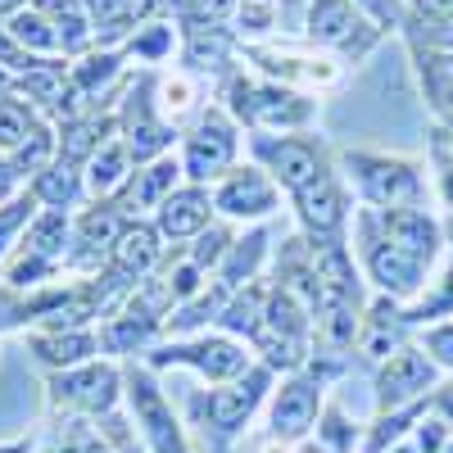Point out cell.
Returning <instances> with one entry per match:
<instances>
[{
  "label": "cell",
  "mask_w": 453,
  "mask_h": 453,
  "mask_svg": "<svg viewBox=\"0 0 453 453\" xmlns=\"http://www.w3.org/2000/svg\"><path fill=\"white\" fill-rule=\"evenodd\" d=\"M46 395H50V408L68 412V418H96L100 422L123 399V372L113 358H91L82 367L50 372Z\"/></svg>",
  "instance_id": "obj_1"
},
{
  "label": "cell",
  "mask_w": 453,
  "mask_h": 453,
  "mask_svg": "<svg viewBox=\"0 0 453 453\" xmlns=\"http://www.w3.org/2000/svg\"><path fill=\"white\" fill-rule=\"evenodd\" d=\"M119 136L127 141V150H132V159H136V168L141 164H155V159H164V150L173 145V127L159 119V100H155V78H136L132 87H127V96L119 100Z\"/></svg>",
  "instance_id": "obj_2"
},
{
  "label": "cell",
  "mask_w": 453,
  "mask_h": 453,
  "mask_svg": "<svg viewBox=\"0 0 453 453\" xmlns=\"http://www.w3.org/2000/svg\"><path fill=\"white\" fill-rule=\"evenodd\" d=\"M123 399L132 408V418H136L141 440H145L150 453H191L177 418H173V403L164 399V390L155 386V376H150L145 367L123 372Z\"/></svg>",
  "instance_id": "obj_3"
},
{
  "label": "cell",
  "mask_w": 453,
  "mask_h": 453,
  "mask_svg": "<svg viewBox=\"0 0 453 453\" xmlns=\"http://www.w3.org/2000/svg\"><path fill=\"white\" fill-rule=\"evenodd\" d=\"M236 155V127L226 123V113L209 109L196 123V132L186 136V155H181V173L191 181H209L218 177Z\"/></svg>",
  "instance_id": "obj_4"
},
{
  "label": "cell",
  "mask_w": 453,
  "mask_h": 453,
  "mask_svg": "<svg viewBox=\"0 0 453 453\" xmlns=\"http://www.w3.org/2000/svg\"><path fill=\"white\" fill-rule=\"evenodd\" d=\"M349 168L363 186V196L372 204H386V209H399V204H412L422 191L418 181V168L403 164V159H376V155H349Z\"/></svg>",
  "instance_id": "obj_5"
},
{
  "label": "cell",
  "mask_w": 453,
  "mask_h": 453,
  "mask_svg": "<svg viewBox=\"0 0 453 453\" xmlns=\"http://www.w3.org/2000/svg\"><path fill=\"white\" fill-rule=\"evenodd\" d=\"M232 109L254 127H299V123H309V113H313L309 100H299L281 87H250L241 78L232 82Z\"/></svg>",
  "instance_id": "obj_6"
},
{
  "label": "cell",
  "mask_w": 453,
  "mask_h": 453,
  "mask_svg": "<svg viewBox=\"0 0 453 453\" xmlns=\"http://www.w3.org/2000/svg\"><path fill=\"white\" fill-rule=\"evenodd\" d=\"M27 354L46 372H68V367H82L100 354V335H96V326H64V331L32 326L27 331Z\"/></svg>",
  "instance_id": "obj_7"
},
{
  "label": "cell",
  "mask_w": 453,
  "mask_h": 453,
  "mask_svg": "<svg viewBox=\"0 0 453 453\" xmlns=\"http://www.w3.org/2000/svg\"><path fill=\"white\" fill-rule=\"evenodd\" d=\"M309 36H313V42H326V46H340V50L354 55V59L376 42V32L363 23V14L349 5V0H313V10H309Z\"/></svg>",
  "instance_id": "obj_8"
},
{
  "label": "cell",
  "mask_w": 453,
  "mask_h": 453,
  "mask_svg": "<svg viewBox=\"0 0 453 453\" xmlns=\"http://www.w3.org/2000/svg\"><path fill=\"white\" fill-rule=\"evenodd\" d=\"M150 363H186L204 372L209 381H232V376L245 372V354L232 345V340H218V335H204V340H186V345H164L150 354Z\"/></svg>",
  "instance_id": "obj_9"
},
{
  "label": "cell",
  "mask_w": 453,
  "mask_h": 453,
  "mask_svg": "<svg viewBox=\"0 0 453 453\" xmlns=\"http://www.w3.org/2000/svg\"><path fill=\"white\" fill-rule=\"evenodd\" d=\"M177 177H181V164L177 159H155V164H141L132 177H127V186L119 196H113V204H119L132 222H141V213H159V204L177 191Z\"/></svg>",
  "instance_id": "obj_10"
},
{
  "label": "cell",
  "mask_w": 453,
  "mask_h": 453,
  "mask_svg": "<svg viewBox=\"0 0 453 453\" xmlns=\"http://www.w3.org/2000/svg\"><path fill=\"white\" fill-rule=\"evenodd\" d=\"M159 241H164L159 226L132 222L127 232H123V241L113 245V254H109V273H119V277L132 281V286H141L145 277H155L159 258H164V245H159Z\"/></svg>",
  "instance_id": "obj_11"
},
{
  "label": "cell",
  "mask_w": 453,
  "mask_h": 453,
  "mask_svg": "<svg viewBox=\"0 0 453 453\" xmlns=\"http://www.w3.org/2000/svg\"><path fill=\"white\" fill-rule=\"evenodd\" d=\"M213 204L222 213H232V218H258V213H273L277 209V186L263 177V173H254V168H236L232 177L218 186Z\"/></svg>",
  "instance_id": "obj_12"
},
{
  "label": "cell",
  "mask_w": 453,
  "mask_h": 453,
  "mask_svg": "<svg viewBox=\"0 0 453 453\" xmlns=\"http://www.w3.org/2000/svg\"><path fill=\"white\" fill-rule=\"evenodd\" d=\"M209 213H213L209 196L200 191V186H186V191H173L159 204L155 226H159L164 241H191V236H200L204 226H209Z\"/></svg>",
  "instance_id": "obj_13"
},
{
  "label": "cell",
  "mask_w": 453,
  "mask_h": 453,
  "mask_svg": "<svg viewBox=\"0 0 453 453\" xmlns=\"http://www.w3.org/2000/svg\"><path fill=\"white\" fill-rule=\"evenodd\" d=\"M82 173H87V196L91 200H113L127 186V177L136 173V159H132V150H127L123 136H109Z\"/></svg>",
  "instance_id": "obj_14"
},
{
  "label": "cell",
  "mask_w": 453,
  "mask_h": 453,
  "mask_svg": "<svg viewBox=\"0 0 453 453\" xmlns=\"http://www.w3.org/2000/svg\"><path fill=\"white\" fill-rule=\"evenodd\" d=\"M159 331H164V322L141 318V313H132V309H119L113 318H104V322L96 326V335H100V354H109V358H127V354L150 349V340H155Z\"/></svg>",
  "instance_id": "obj_15"
},
{
  "label": "cell",
  "mask_w": 453,
  "mask_h": 453,
  "mask_svg": "<svg viewBox=\"0 0 453 453\" xmlns=\"http://www.w3.org/2000/svg\"><path fill=\"white\" fill-rule=\"evenodd\" d=\"M263 159L273 164V177L281 186H290V191H304V186L322 173L318 164V145L313 141H299V136H281L277 145H258Z\"/></svg>",
  "instance_id": "obj_16"
},
{
  "label": "cell",
  "mask_w": 453,
  "mask_h": 453,
  "mask_svg": "<svg viewBox=\"0 0 453 453\" xmlns=\"http://www.w3.org/2000/svg\"><path fill=\"white\" fill-rule=\"evenodd\" d=\"M36 10H42L50 19V27L59 32V50L68 59H82L96 46V23H91L82 0H36Z\"/></svg>",
  "instance_id": "obj_17"
},
{
  "label": "cell",
  "mask_w": 453,
  "mask_h": 453,
  "mask_svg": "<svg viewBox=\"0 0 453 453\" xmlns=\"http://www.w3.org/2000/svg\"><path fill=\"white\" fill-rule=\"evenodd\" d=\"M27 191L36 196V204H42V209H64V213H73V209H82V200H87V173L73 168V164H64V159H55L46 173H36V177L27 181Z\"/></svg>",
  "instance_id": "obj_18"
},
{
  "label": "cell",
  "mask_w": 453,
  "mask_h": 453,
  "mask_svg": "<svg viewBox=\"0 0 453 453\" xmlns=\"http://www.w3.org/2000/svg\"><path fill=\"white\" fill-rule=\"evenodd\" d=\"M263 386H268V372H250L245 381L213 390V395L204 399V412H209V422H213L218 431H236V426H241V422L250 418V408L258 403Z\"/></svg>",
  "instance_id": "obj_19"
},
{
  "label": "cell",
  "mask_w": 453,
  "mask_h": 453,
  "mask_svg": "<svg viewBox=\"0 0 453 453\" xmlns=\"http://www.w3.org/2000/svg\"><path fill=\"white\" fill-rule=\"evenodd\" d=\"M23 250L42 254L46 263L64 268L68 254H73V213H64V209H42V213H36V218L27 222V232H23Z\"/></svg>",
  "instance_id": "obj_20"
},
{
  "label": "cell",
  "mask_w": 453,
  "mask_h": 453,
  "mask_svg": "<svg viewBox=\"0 0 453 453\" xmlns=\"http://www.w3.org/2000/svg\"><path fill=\"white\" fill-rule=\"evenodd\" d=\"M313 412H318V386L313 381H290V386H281V395L273 403V426H277V435L295 440V435L309 431Z\"/></svg>",
  "instance_id": "obj_21"
},
{
  "label": "cell",
  "mask_w": 453,
  "mask_h": 453,
  "mask_svg": "<svg viewBox=\"0 0 453 453\" xmlns=\"http://www.w3.org/2000/svg\"><path fill=\"white\" fill-rule=\"evenodd\" d=\"M299 196V213H304V222L313 226L318 236H331L340 218H345V204H340V191H335V181L326 173H318L304 191H295Z\"/></svg>",
  "instance_id": "obj_22"
},
{
  "label": "cell",
  "mask_w": 453,
  "mask_h": 453,
  "mask_svg": "<svg viewBox=\"0 0 453 453\" xmlns=\"http://www.w3.org/2000/svg\"><path fill=\"white\" fill-rule=\"evenodd\" d=\"M5 32L14 36L27 55H36V59H59V55H64V50H59V32L50 27V19L36 10V5L10 14V19H5Z\"/></svg>",
  "instance_id": "obj_23"
},
{
  "label": "cell",
  "mask_w": 453,
  "mask_h": 453,
  "mask_svg": "<svg viewBox=\"0 0 453 453\" xmlns=\"http://www.w3.org/2000/svg\"><path fill=\"white\" fill-rule=\"evenodd\" d=\"M268 73H277V78H304V82H335V64L326 59H313V55H299V50H273V46H254L250 50Z\"/></svg>",
  "instance_id": "obj_24"
},
{
  "label": "cell",
  "mask_w": 453,
  "mask_h": 453,
  "mask_svg": "<svg viewBox=\"0 0 453 453\" xmlns=\"http://www.w3.org/2000/svg\"><path fill=\"white\" fill-rule=\"evenodd\" d=\"M426 381H431V363H426L422 354L403 349V354L390 358V367H386V376H381V403L390 408V403H399V399H408V395H418V390H426Z\"/></svg>",
  "instance_id": "obj_25"
},
{
  "label": "cell",
  "mask_w": 453,
  "mask_h": 453,
  "mask_svg": "<svg viewBox=\"0 0 453 453\" xmlns=\"http://www.w3.org/2000/svg\"><path fill=\"white\" fill-rule=\"evenodd\" d=\"M46 119L32 109V100H23L19 91L14 96H0V155H14V150L42 127Z\"/></svg>",
  "instance_id": "obj_26"
},
{
  "label": "cell",
  "mask_w": 453,
  "mask_h": 453,
  "mask_svg": "<svg viewBox=\"0 0 453 453\" xmlns=\"http://www.w3.org/2000/svg\"><path fill=\"white\" fill-rule=\"evenodd\" d=\"M42 213V204H36L32 191L14 196L10 204H0V268H5V258L23 245V232H27V222Z\"/></svg>",
  "instance_id": "obj_27"
},
{
  "label": "cell",
  "mask_w": 453,
  "mask_h": 453,
  "mask_svg": "<svg viewBox=\"0 0 453 453\" xmlns=\"http://www.w3.org/2000/svg\"><path fill=\"white\" fill-rule=\"evenodd\" d=\"M186 64L209 73V68H222L226 64V36L222 32H204V27H191V46H186Z\"/></svg>",
  "instance_id": "obj_28"
},
{
  "label": "cell",
  "mask_w": 453,
  "mask_h": 453,
  "mask_svg": "<svg viewBox=\"0 0 453 453\" xmlns=\"http://www.w3.org/2000/svg\"><path fill=\"white\" fill-rule=\"evenodd\" d=\"M168 50H173V27L168 23H145L127 42V55H141V59H164Z\"/></svg>",
  "instance_id": "obj_29"
},
{
  "label": "cell",
  "mask_w": 453,
  "mask_h": 453,
  "mask_svg": "<svg viewBox=\"0 0 453 453\" xmlns=\"http://www.w3.org/2000/svg\"><path fill=\"white\" fill-rule=\"evenodd\" d=\"M226 250H232V236L222 232V226H204V232L196 236V250H191V263L204 273L209 263H222L226 258Z\"/></svg>",
  "instance_id": "obj_30"
},
{
  "label": "cell",
  "mask_w": 453,
  "mask_h": 453,
  "mask_svg": "<svg viewBox=\"0 0 453 453\" xmlns=\"http://www.w3.org/2000/svg\"><path fill=\"white\" fill-rule=\"evenodd\" d=\"M100 422H104V426H100V435L109 440V449H113V453H150V449L132 435V426L119 418V412H109V418H100Z\"/></svg>",
  "instance_id": "obj_31"
},
{
  "label": "cell",
  "mask_w": 453,
  "mask_h": 453,
  "mask_svg": "<svg viewBox=\"0 0 453 453\" xmlns=\"http://www.w3.org/2000/svg\"><path fill=\"white\" fill-rule=\"evenodd\" d=\"M226 254H232V263H226V281H241V277L254 268V263H258V254H263V236L236 241V245L226 250Z\"/></svg>",
  "instance_id": "obj_32"
},
{
  "label": "cell",
  "mask_w": 453,
  "mask_h": 453,
  "mask_svg": "<svg viewBox=\"0 0 453 453\" xmlns=\"http://www.w3.org/2000/svg\"><path fill=\"white\" fill-rule=\"evenodd\" d=\"M19 186H23V177L14 173V164H10V155H0V204H10L14 196H23V191H19Z\"/></svg>",
  "instance_id": "obj_33"
},
{
  "label": "cell",
  "mask_w": 453,
  "mask_h": 453,
  "mask_svg": "<svg viewBox=\"0 0 453 453\" xmlns=\"http://www.w3.org/2000/svg\"><path fill=\"white\" fill-rule=\"evenodd\" d=\"M363 5H376V19H381V23H399V5H395V0H363Z\"/></svg>",
  "instance_id": "obj_34"
},
{
  "label": "cell",
  "mask_w": 453,
  "mask_h": 453,
  "mask_svg": "<svg viewBox=\"0 0 453 453\" xmlns=\"http://www.w3.org/2000/svg\"><path fill=\"white\" fill-rule=\"evenodd\" d=\"M431 349H435L444 363H453V331H435V335H431Z\"/></svg>",
  "instance_id": "obj_35"
},
{
  "label": "cell",
  "mask_w": 453,
  "mask_h": 453,
  "mask_svg": "<svg viewBox=\"0 0 453 453\" xmlns=\"http://www.w3.org/2000/svg\"><path fill=\"white\" fill-rule=\"evenodd\" d=\"M0 453H32V440H10V444H0Z\"/></svg>",
  "instance_id": "obj_36"
}]
</instances>
